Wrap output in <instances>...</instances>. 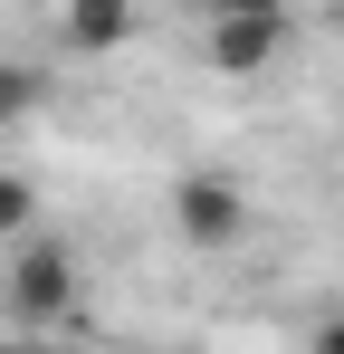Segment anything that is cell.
I'll use <instances>...</instances> for the list:
<instances>
[{
  "label": "cell",
  "mask_w": 344,
  "mask_h": 354,
  "mask_svg": "<svg viewBox=\"0 0 344 354\" xmlns=\"http://www.w3.org/2000/svg\"><path fill=\"white\" fill-rule=\"evenodd\" d=\"M0 306H10L19 326H57V316H77V249H67V239H10Z\"/></svg>",
  "instance_id": "1"
},
{
  "label": "cell",
  "mask_w": 344,
  "mask_h": 354,
  "mask_svg": "<svg viewBox=\"0 0 344 354\" xmlns=\"http://www.w3.org/2000/svg\"><path fill=\"white\" fill-rule=\"evenodd\" d=\"M163 211H172V239H191V249H239L249 239V192L229 173H182Z\"/></svg>",
  "instance_id": "2"
},
{
  "label": "cell",
  "mask_w": 344,
  "mask_h": 354,
  "mask_svg": "<svg viewBox=\"0 0 344 354\" xmlns=\"http://www.w3.org/2000/svg\"><path fill=\"white\" fill-rule=\"evenodd\" d=\"M287 58V10H239V19H211V67L220 77H258V67Z\"/></svg>",
  "instance_id": "3"
},
{
  "label": "cell",
  "mask_w": 344,
  "mask_h": 354,
  "mask_svg": "<svg viewBox=\"0 0 344 354\" xmlns=\"http://www.w3.org/2000/svg\"><path fill=\"white\" fill-rule=\"evenodd\" d=\"M57 39H67L77 58H115V48L134 39V0H67V10H57Z\"/></svg>",
  "instance_id": "4"
},
{
  "label": "cell",
  "mask_w": 344,
  "mask_h": 354,
  "mask_svg": "<svg viewBox=\"0 0 344 354\" xmlns=\"http://www.w3.org/2000/svg\"><path fill=\"white\" fill-rule=\"evenodd\" d=\"M48 106V67H29V58H0V134H19V124Z\"/></svg>",
  "instance_id": "5"
},
{
  "label": "cell",
  "mask_w": 344,
  "mask_h": 354,
  "mask_svg": "<svg viewBox=\"0 0 344 354\" xmlns=\"http://www.w3.org/2000/svg\"><path fill=\"white\" fill-rule=\"evenodd\" d=\"M29 221H39V182L0 173V239H29Z\"/></svg>",
  "instance_id": "6"
},
{
  "label": "cell",
  "mask_w": 344,
  "mask_h": 354,
  "mask_svg": "<svg viewBox=\"0 0 344 354\" xmlns=\"http://www.w3.org/2000/svg\"><path fill=\"white\" fill-rule=\"evenodd\" d=\"M211 19H239V10H287V0H201Z\"/></svg>",
  "instance_id": "7"
},
{
  "label": "cell",
  "mask_w": 344,
  "mask_h": 354,
  "mask_svg": "<svg viewBox=\"0 0 344 354\" xmlns=\"http://www.w3.org/2000/svg\"><path fill=\"white\" fill-rule=\"evenodd\" d=\"M306 354H344V316H325V326H316V345Z\"/></svg>",
  "instance_id": "8"
},
{
  "label": "cell",
  "mask_w": 344,
  "mask_h": 354,
  "mask_svg": "<svg viewBox=\"0 0 344 354\" xmlns=\"http://www.w3.org/2000/svg\"><path fill=\"white\" fill-rule=\"evenodd\" d=\"M29 354H77V345H29Z\"/></svg>",
  "instance_id": "9"
},
{
  "label": "cell",
  "mask_w": 344,
  "mask_h": 354,
  "mask_svg": "<svg viewBox=\"0 0 344 354\" xmlns=\"http://www.w3.org/2000/svg\"><path fill=\"white\" fill-rule=\"evenodd\" d=\"M0 354H29V345H10V335H0Z\"/></svg>",
  "instance_id": "10"
}]
</instances>
